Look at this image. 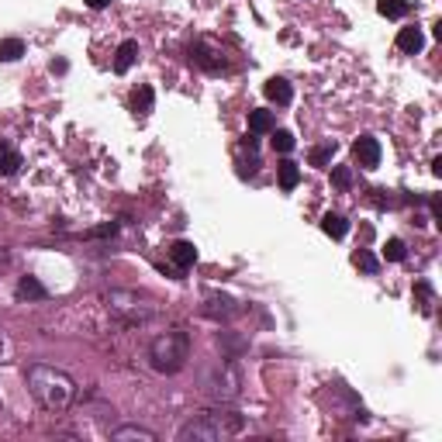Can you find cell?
Returning a JSON list of instances; mask_svg holds the SVG:
<instances>
[{
  "mask_svg": "<svg viewBox=\"0 0 442 442\" xmlns=\"http://www.w3.org/2000/svg\"><path fill=\"white\" fill-rule=\"evenodd\" d=\"M28 390L35 394V401L49 411H63L73 404L77 397V384L70 373L56 370V366H45V363H35L28 366Z\"/></svg>",
  "mask_w": 442,
  "mask_h": 442,
  "instance_id": "6da1fadb",
  "label": "cell"
},
{
  "mask_svg": "<svg viewBox=\"0 0 442 442\" xmlns=\"http://www.w3.org/2000/svg\"><path fill=\"white\" fill-rule=\"evenodd\" d=\"M246 429V418L235 411H200L197 418H190L187 425H180V442H221L228 436H239Z\"/></svg>",
  "mask_w": 442,
  "mask_h": 442,
  "instance_id": "7a4b0ae2",
  "label": "cell"
},
{
  "mask_svg": "<svg viewBox=\"0 0 442 442\" xmlns=\"http://www.w3.org/2000/svg\"><path fill=\"white\" fill-rule=\"evenodd\" d=\"M187 359H190V336L180 332V329L156 336L152 346H149V363L159 373H180L187 366Z\"/></svg>",
  "mask_w": 442,
  "mask_h": 442,
  "instance_id": "3957f363",
  "label": "cell"
},
{
  "mask_svg": "<svg viewBox=\"0 0 442 442\" xmlns=\"http://www.w3.org/2000/svg\"><path fill=\"white\" fill-rule=\"evenodd\" d=\"M107 311L114 318H121L125 325H142V322L159 315V304L145 294H135V290H111L107 294Z\"/></svg>",
  "mask_w": 442,
  "mask_h": 442,
  "instance_id": "277c9868",
  "label": "cell"
},
{
  "mask_svg": "<svg viewBox=\"0 0 442 442\" xmlns=\"http://www.w3.org/2000/svg\"><path fill=\"white\" fill-rule=\"evenodd\" d=\"M239 370L225 359V363H214V370L204 377V390L214 397V401H235L239 397Z\"/></svg>",
  "mask_w": 442,
  "mask_h": 442,
  "instance_id": "5b68a950",
  "label": "cell"
},
{
  "mask_svg": "<svg viewBox=\"0 0 442 442\" xmlns=\"http://www.w3.org/2000/svg\"><path fill=\"white\" fill-rule=\"evenodd\" d=\"M190 59H194V66H200V70H207V73H221V70H228L225 56H221L207 38H200V42L190 45Z\"/></svg>",
  "mask_w": 442,
  "mask_h": 442,
  "instance_id": "8992f818",
  "label": "cell"
},
{
  "mask_svg": "<svg viewBox=\"0 0 442 442\" xmlns=\"http://www.w3.org/2000/svg\"><path fill=\"white\" fill-rule=\"evenodd\" d=\"M353 156H356V163H359L363 170H377V166H380V142H377L373 135H363V139H356Z\"/></svg>",
  "mask_w": 442,
  "mask_h": 442,
  "instance_id": "52a82bcc",
  "label": "cell"
},
{
  "mask_svg": "<svg viewBox=\"0 0 442 442\" xmlns=\"http://www.w3.org/2000/svg\"><path fill=\"white\" fill-rule=\"evenodd\" d=\"M135 59H139V42L135 38H125L118 45V52H114V73H128L135 66Z\"/></svg>",
  "mask_w": 442,
  "mask_h": 442,
  "instance_id": "ba28073f",
  "label": "cell"
},
{
  "mask_svg": "<svg viewBox=\"0 0 442 442\" xmlns=\"http://www.w3.org/2000/svg\"><path fill=\"white\" fill-rule=\"evenodd\" d=\"M204 315H211V318H235L239 315V308H235V301L232 297H218V294H211L207 297V304H204Z\"/></svg>",
  "mask_w": 442,
  "mask_h": 442,
  "instance_id": "9c48e42d",
  "label": "cell"
},
{
  "mask_svg": "<svg viewBox=\"0 0 442 442\" xmlns=\"http://www.w3.org/2000/svg\"><path fill=\"white\" fill-rule=\"evenodd\" d=\"M111 439H114V442H128V439L156 442V432H152V429H145V425H121V429H114V432H111Z\"/></svg>",
  "mask_w": 442,
  "mask_h": 442,
  "instance_id": "30bf717a",
  "label": "cell"
},
{
  "mask_svg": "<svg viewBox=\"0 0 442 442\" xmlns=\"http://www.w3.org/2000/svg\"><path fill=\"white\" fill-rule=\"evenodd\" d=\"M422 45H425V35H422V28H401L397 31V49L401 52H422Z\"/></svg>",
  "mask_w": 442,
  "mask_h": 442,
  "instance_id": "8fae6325",
  "label": "cell"
},
{
  "mask_svg": "<svg viewBox=\"0 0 442 442\" xmlns=\"http://www.w3.org/2000/svg\"><path fill=\"white\" fill-rule=\"evenodd\" d=\"M170 260H173L180 269H190V266L197 263V249H194V242H183V239L173 242V246H170Z\"/></svg>",
  "mask_w": 442,
  "mask_h": 442,
  "instance_id": "7c38bea8",
  "label": "cell"
},
{
  "mask_svg": "<svg viewBox=\"0 0 442 442\" xmlns=\"http://www.w3.org/2000/svg\"><path fill=\"white\" fill-rule=\"evenodd\" d=\"M263 93L273 100V104H280V107L294 100V90H290V84H287V80H280V77H273V80L263 87Z\"/></svg>",
  "mask_w": 442,
  "mask_h": 442,
  "instance_id": "4fadbf2b",
  "label": "cell"
},
{
  "mask_svg": "<svg viewBox=\"0 0 442 442\" xmlns=\"http://www.w3.org/2000/svg\"><path fill=\"white\" fill-rule=\"evenodd\" d=\"M21 301H45L49 297V290L35 280V276H21V283H17V290H14Z\"/></svg>",
  "mask_w": 442,
  "mask_h": 442,
  "instance_id": "5bb4252c",
  "label": "cell"
},
{
  "mask_svg": "<svg viewBox=\"0 0 442 442\" xmlns=\"http://www.w3.org/2000/svg\"><path fill=\"white\" fill-rule=\"evenodd\" d=\"M276 121H273V111H249V132L253 135H263V132H273Z\"/></svg>",
  "mask_w": 442,
  "mask_h": 442,
  "instance_id": "9a60e30c",
  "label": "cell"
},
{
  "mask_svg": "<svg viewBox=\"0 0 442 442\" xmlns=\"http://www.w3.org/2000/svg\"><path fill=\"white\" fill-rule=\"evenodd\" d=\"M322 232L332 235V239H342V235L349 232V221H346L342 214H325V218H322Z\"/></svg>",
  "mask_w": 442,
  "mask_h": 442,
  "instance_id": "2e32d148",
  "label": "cell"
},
{
  "mask_svg": "<svg viewBox=\"0 0 442 442\" xmlns=\"http://www.w3.org/2000/svg\"><path fill=\"white\" fill-rule=\"evenodd\" d=\"M276 177H280V187H283V190H294V187L301 183V166H297V163H280V166H276Z\"/></svg>",
  "mask_w": 442,
  "mask_h": 442,
  "instance_id": "e0dca14e",
  "label": "cell"
},
{
  "mask_svg": "<svg viewBox=\"0 0 442 442\" xmlns=\"http://www.w3.org/2000/svg\"><path fill=\"white\" fill-rule=\"evenodd\" d=\"M152 100H156L152 87H139L132 93V111H135V114H149V111H152Z\"/></svg>",
  "mask_w": 442,
  "mask_h": 442,
  "instance_id": "ac0fdd59",
  "label": "cell"
},
{
  "mask_svg": "<svg viewBox=\"0 0 442 442\" xmlns=\"http://www.w3.org/2000/svg\"><path fill=\"white\" fill-rule=\"evenodd\" d=\"M24 56V42L21 38H0V63H14Z\"/></svg>",
  "mask_w": 442,
  "mask_h": 442,
  "instance_id": "d6986e66",
  "label": "cell"
},
{
  "mask_svg": "<svg viewBox=\"0 0 442 442\" xmlns=\"http://www.w3.org/2000/svg\"><path fill=\"white\" fill-rule=\"evenodd\" d=\"M17 170H21V156L10 145H0V177H10Z\"/></svg>",
  "mask_w": 442,
  "mask_h": 442,
  "instance_id": "ffe728a7",
  "label": "cell"
},
{
  "mask_svg": "<svg viewBox=\"0 0 442 442\" xmlns=\"http://www.w3.org/2000/svg\"><path fill=\"white\" fill-rule=\"evenodd\" d=\"M377 10H380L384 17H404V14L411 10V3H408V0H380Z\"/></svg>",
  "mask_w": 442,
  "mask_h": 442,
  "instance_id": "44dd1931",
  "label": "cell"
},
{
  "mask_svg": "<svg viewBox=\"0 0 442 442\" xmlns=\"http://www.w3.org/2000/svg\"><path fill=\"white\" fill-rule=\"evenodd\" d=\"M353 263L359 266L363 273H377V269H380V260H377L370 249H356V253H353Z\"/></svg>",
  "mask_w": 442,
  "mask_h": 442,
  "instance_id": "7402d4cb",
  "label": "cell"
},
{
  "mask_svg": "<svg viewBox=\"0 0 442 442\" xmlns=\"http://www.w3.org/2000/svg\"><path fill=\"white\" fill-rule=\"evenodd\" d=\"M332 156H336V142L318 145V149H311V166H329V163H332Z\"/></svg>",
  "mask_w": 442,
  "mask_h": 442,
  "instance_id": "603a6c76",
  "label": "cell"
},
{
  "mask_svg": "<svg viewBox=\"0 0 442 442\" xmlns=\"http://www.w3.org/2000/svg\"><path fill=\"white\" fill-rule=\"evenodd\" d=\"M273 149H276V152H290V149H294V135L283 132V128H276V132H273Z\"/></svg>",
  "mask_w": 442,
  "mask_h": 442,
  "instance_id": "cb8c5ba5",
  "label": "cell"
},
{
  "mask_svg": "<svg viewBox=\"0 0 442 442\" xmlns=\"http://www.w3.org/2000/svg\"><path fill=\"white\" fill-rule=\"evenodd\" d=\"M384 256H387L390 263H401V260H404V242H401V239H387Z\"/></svg>",
  "mask_w": 442,
  "mask_h": 442,
  "instance_id": "d4e9b609",
  "label": "cell"
},
{
  "mask_svg": "<svg viewBox=\"0 0 442 442\" xmlns=\"http://www.w3.org/2000/svg\"><path fill=\"white\" fill-rule=\"evenodd\" d=\"M332 183H336L339 190H349V187H353V170H349V166H336V170H332Z\"/></svg>",
  "mask_w": 442,
  "mask_h": 442,
  "instance_id": "484cf974",
  "label": "cell"
},
{
  "mask_svg": "<svg viewBox=\"0 0 442 442\" xmlns=\"http://www.w3.org/2000/svg\"><path fill=\"white\" fill-rule=\"evenodd\" d=\"M111 235H118V221H107V225L90 228V232H87V239H111Z\"/></svg>",
  "mask_w": 442,
  "mask_h": 442,
  "instance_id": "4316f807",
  "label": "cell"
},
{
  "mask_svg": "<svg viewBox=\"0 0 442 442\" xmlns=\"http://www.w3.org/2000/svg\"><path fill=\"white\" fill-rule=\"evenodd\" d=\"M84 3H87V7H93V10H104L111 0H84Z\"/></svg>",
  "mask_w": 442,
  "mask_h": 442,
  "instance_id": "83f0119b",
  "label": "cell"
},
{
  "mask_svg": "<svg viewBox=\"0 0 442 442\" xmlns=\"http://www.w3.org/2000/svg\"><path fill=\"white\" fill-rule=\"evenodd\" d=\"M0 263H7V253H3V249H0Z\"/></svg>",
  "mask_w": 442,
  "mask_h": 442,
  "instance_id": "f1b7e54d",
  "label": "cell"
}]
</instances>
